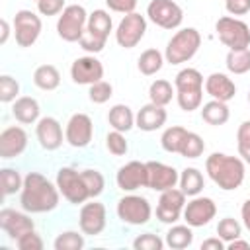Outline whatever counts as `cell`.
Returning <instances> with one entry per match:
<instances>
[{"mask_svg":"<svg viewBox=\"0 0 250 250\" xmlns=\"http://www.w3.org/2000/svg\"><path fill=\"white\" fill-rule=\"evenodd\" d=\"M78 45L86 51V53H92V55H96V53H102L104 51V47H105V41H102V39H98L96 35H92L88 29L82 33V37H80V41H78Z\"/></svg>","mask_w":250,"mask_h":250,"instance_id":"7dc6e473","label":"cell"},{"mask_svg":"<svg viewBox=\"0 0 250 250\" xmlns=\"http://www.w3.org/2000/svg\"><path fill=\"white\" fill-rule=\"evenodd\" d=\"M225 64L232 74H246L250 70V47L248 49H229Z\"/></svg>","mask_w":250,"mask_h":250,"instance_id":"d6a6232c","label":"cell"},{"mask_svg":"<svg viewBox=\"0 0 250 250\" xmlns=\"http://www.w3.org/2000/svg\"><path fill=\"white\" fill-rule=\"evenodd\" d=\"M168 119V113L164 109V105H158V104H152L148 102L146 105H143L137 115H135V127H139L141 131L145 133H152L156 129H160Z\"/></svg>","mask_w":250,"mask_h":250,"instance_id":"44dd1931","label":"cell"},{"mask_svg":"<svg viewBox=\"0 0 250 250\" xmlns=\"http://www.w3.org/2000/svg\"><path fill=\"white\" fill-rule=\"evenodd\" d=\"M41 18L31 10H18L14 16V37L20 47H31L41 35Z\"/></svg>","mask_w":250,"mask_h":250,"instance_id":"30bf717a","label":"cell"},{"mask_svg":"<svg viewBox=\"0 0 250 250\" xmlns=\"http://www.w3.org/2000/svg\"><path fill=\"white\" fill-rule=\"evenodd\" d=\"M223 248H227V244L219 236H213V238H207L201 242V250H223Z\"/></svg>","mask_w":250,"mask_h":250,"instance_id":"816d5d0a","label":"cell"},{"mask_svg":"<svg viewBox=\"0 0 250 250\" xmlns=\"http://www.w3.org/2000/svg\"><path fill=\"white\" fill-rule=\"evenodd\" d=\"M205 92L213 98V100H219V102H230L236 94V86L234 82L225 74V72H213L205 78V84H203Z\"/></svg>","mask_w":250,"mask_h":250,"instance_id":"7402d4cb","label":"cell"},{"mask_svg":"<svg viewBox=\"0 0 250 250\" xmlns=\"http://www.w3.org/2000/svg\"><path fill=\"white\" fill-rule=\"evenodd\" d=\"M203 74L197 68H182L174 78L176 92H203Z\"/></svg>","mask_w":250,"mask_h":250,"instance_id":"4316f807","label":"cell"},{"mask_svg":"<svg viewBox=\"0 0 250 250\" xmlns=\"http://www.w3.org/2000/svg\"><path fill=\"white\" fill-rule=\"evenodd\" d=\"M164 62H166L164 53H160L158 49H146V51L141 53V57L137 61V66H139V72L141 74L152 76V74H156L162 68Z\"/></svg>","mask_w":250,"mask_h":250,"instance_id":"4dcf8cb0","label":"cell"},{"mask_svg":"<svg viewBox=\"0 0 250 250\" xmlns=\"http://www.w3.org/2000/svg\"><path fill=\"white\" fill-rule=\"evenodd\" d=\"M16 246L20 250H43L45 244H43V238L37 230H29V232H25L23 236H20L16 240Z\"/></svg>","mask_w":250,"mask_h":250,"instance_id":"bcb514c9","label":"cell"},{"mask_svg":"<svg viewBox=\"0 0 250 250\" xmlns=\"http://www.w3.org/2000/svg\"><path fill=\"white\" fill-rule=\"evenodd\" d=\"M66 8L64 0H39L37 2V12L41 16H59Z\"/></svg>","mask_w":250,"mask_h":250,"instance_id":"c3c4849f","label":"cell"},{"mask_svg":"<svg viewBox=\"0 0 250 250\" xmlns=\"http://www.w3.org/2000/svg\"><path fill=\"white\" fill-rule=\"evenodd\" d=\"M70 78L74 84H82V86L100 82V80H104V64L94 55L78 57L70 64Z\"/></svg>","mask_w":250,"mask_h":250,"instance_id":"e0dca14e","label":"cell"},{"mask_svg":"<svg viewBox=\"0 0 250 250\" xmlns=\"http://www.w3.org/2000/svg\"><path fill=\"white\" fill-rule=\"evenodd\" d=\"M86 29H88L92 35H96L98 39L107 41V37H109L111 29H113V20H111L109 12L100 8V10H94L92 14H88Z\"/></svg>","mask_w":250,"mask_h":250,"instance_id":"cb8c5ba5","label":"cell"},{"mask_svg":"<svg viewBox=\"0 0 250 250\" xmlns=\"http://www.w3.org/2000/svg\"><path fill=\"white\" fill-rule=\"evenodd\" d=\"M230 117V111H229V105L227 102H219V100H209L201 105V119L207 123V125H213V127H219V125H225Z\"/></svg>","mask_w":250,"mask_h":250,"instance_id":"d4e9b609","label":"cell"},{"mask_svg":"<svg viewBox=\"0 0 250 250\" xmlns=\"http://www.w3.org/2000/svg\"><path fill=\"white\" fill-rule=\"evenodd\" d=\"M86 244L84 240V232L80 230H62L55 242H53V248L55 250H82Z\"/></svg>","mask_w":250,"mask_h":250,"instance_id":"e575fe53","label":"cell"},{"mask_svg":"<svg viewBox=\"0 0 250 250\" xmlns=\"http://www.w3.org/2000/svg\"><path fill=\"white\" fill-rule=\"evenodd\" d=\"M18 98H20V82L10 74H2L0 76V102L12 104Z\"/></svg>","mask_w":250,"mask_h":250,"instance_id":"ab89813d","label":"cell"},{"mask_svg":"<svg viewBox=\"0 0 250 250\" xmlns=\"http://www.w3.org/2000/svg\"><path fill=\"white\" fill-rule=\"evenodd\" d=\"M146 33V18L131 12L121 18V21L115 27V41L123 49H133L141 43V39Z\"/></svg>","mask_w":250,"mask_h":250,"instance_id":"ba28073f","label":"cell"},{"mask_svg":"<svg viewBox=\"0 0 250 250\" xmlns=\"http://www.w3.org/2000/svg\"><path fill=\"white\" fill-rule=\"evenodd\" d=\"M164 246H166V242L154 232H143L133 240L135 250H162Z\"/></svg>","mask_w":250,"mask_h":250,"instance_id":"f6af8a7d","label":"cell"},{"mask_svg":"<svg viewBox=\"0 0 250 250\" xmlns=\"http://www.w3.org/2000/svg\"><path fill=\"white\" fill-rule=\"evenodd\" d=\"M201 47V33L195 27H182L166 43L164 59L170 64H182L195 57Z\"/></svg>","mask_w":250,"mask_h":250,"instance_id":"3957f363","label":"cell"},{"mask_svg":"<svg viewBox=\"0 0 250 250\" xmlns=\"http://www.w3.org/2000/svg\"><path fill=\"white\" fill-rule=\"evenodd\" d=\"M146 172H148V189L154 191H166L170 188H176L180 182V172L174 166L158 160H148Z\"/></svg>","mask_w":250,"mask_h":250,"instance_id":"ac0fdd59","label":"cell"},{"mask_svg":"<svg viewBox=\"0 0 250 250\" xmlns=\"http://www.w3.org/2000/svg\"><path fill=\"white\" fill-rule=\"evenodd\" d=\"M88 12L80 4H68L57 20V33L66 43H78L82 33L86 31Z\"/></svg>","mask_w":250,"mask_h":250,"instance_id":"277c9868","label":"cell"},{"mask_svg":"<svg viewBox=\"0 0 250 250\" xmlns=\"http://www.w3.org/2000/svg\"><path fill=\"white\" fill-rule=\"evenodd\" d=\"M12 115L18 123L21 125H31L37 123L41 117V105L35 98L31 96H20L18 100L12 102Z\"/></svg>","mask_w":250,"mask_h":250,"instance_id":"603a6c76","label":"cell"},{"mask_svg":"<svg viewBox=\"0 0 250 250\" xmlns=\"http://www.w3.org/2000/svg\"><path fill=\"white\" fill-rule=\"evenodd\" d=\"M29 215L31 213H27V211H16V209H10V207H4L0 211V229L6 232V236L10 240L16 242L25 232L35 230V223Z\"/></svg>","mask_w":250,"mask_h":250,"instance_id":"2e32d148","label":"cell"},{"mask_svg":"<svg viewBox=\"0 0 250 250\" xmlns=\"http://www.w3.org/2000/svg\"><path fill=\"white\" fill-rule=\"evenodd\" d=\"M180 189L188 195V197H195V195H199L201 191H203V188H205V180H203V174L197 170V168H193V166H189V168H184L182 172H180Z\"/></svg>","mask_w":250,"mask_h":250,"instance_id":"f1b7e54d","label":"cell"},{"mask_svg":"<svg viewBox=\"0 0 250 250\" xmlns=\"http://www.w3.org/2000/svg\"><path fill=\"white\" fill-rule=\"evenodd\" d=\"M174 94H176V88L168 80H164V78L154 80L150 84V88H148V100L152 104H158V105H164V107L172 102Z\"/></svg>","mask_w":250,"mask_h":250,"instance_id":"836d02e7","label":"cell"},{"mask_svg":"<svg viewBox=\"0 0 250 250\" xmlns=\"http://www.w3.org/2000/svg\"><path fill=\"white\" fill-rule=\"evenodd\" d=\"M61 191L41 172H27L20 191V205L27 213H49L59 207Z\"/></svg>","mask_w":250,"mask_h":250,"instance_id":"6da1fadb","label":"cell"},{"mask_svg":"<svg viewBox=\"0 0 250 250\" xmlns=\"http://www.w3.org/2000/svg\"><path fill=\"white\" fill-rule=\"evenodd\" d=\"M0 25H2L0 45H6V41H8V37H10V23H8V20H2V21H0Z\"/></svg>","mask_w":250,"mask_h":250,"instance_id":"11a10c76","label":"cell"},{"mask_svg":"<svg viewBox=\"0 0 250 250\" xmlns=\"http://www.w3.org/2000/svg\"><path fill=\"white\" fill-rule=\"evenodd\" d=\"M188 135V129L182 125H172L168 129H164L162 137H160V146L170 152V154H180V148L184 145V139Z\"/></svg>","mask_w":250,"mask_h":250,"instance_id":"1f68e13d","label":"cell"},{"mask_svg":"<svg viewBox=\"0 0 250 250\" xmlns=\"http://www.w3.org/2000/svg\"><path fill=\"white\" fill-rule=\"evenodd\" d=\"M105 148L113 156H123L129 150V143H127V139H125V135L121 131H115L113 129V131H109L105 135Z\"/></svg>","mask_w":250,"mask_h":250,"instance_id":"b9f144b4","label":"cell"},{"mask_svg":"<svg viewBox=\"0 0 250 250\" xmlns=\"http://www.w3.org/2000/svg\"><path fill=\"white\" fill-rule=\"evenodd\" d=\"M240 219H242V225L246 227V230H250V197L240 207Z\"/></svg>","mask_w":250,"mask_h":250,"instance_id":"f5cc1de1","label":"cell"},{"mask_svg":"<svg viewBox=\"0 0 250 250\" xmlns=\"http://www.w3.org/2000/svg\"><path fill=\"white\" fill-rule=\"evenodd\" d=\"M248 104H250V90H248Z\"/></svg>","mask_w":250,"mask_h":250,"instance_id":"9f6ffc18","label":"cell"},{"mask_svg":"<svg viewBox=\"0 0 250 250\" xmlns=\"http://www.w3.org/2000/svg\"><path fill=\"white\" fill-rule=\"evenodd\" d=\"M240 234H242V225L236 219L225 217V219L219 221V225H217V236L221 240H225V244H229L234 238H240Z\"/></svg>","mask_w":250,"mask_h":250,"instance_id":"f35d334b","label":"cell"},{"mask_svg":"<svg viewBox=\"0 0 250 250\" xmlns=\"http://www.w3.org/2000/svg\"><path fill=\"white\" fill-rule=\"evenodd\" d=\"M27 148V133L20 125H10L0 133V158L10 160L23 154Z\"/></svg>","mask_w":250,"mask_h":250,"instance_id":"d6986e66","label":"cell"},{"mask_svg":"<svg viewBox=\"0 0 250 250\" xmlns=\"http://www.w3.org/2000/svg\"><path fill=\"white\" fill-rule=\"evenodd\" d=\"M217 215V205L211 197H203V195H195L191 197V201L186 203L184 207V221L191 227H205L209 225Z\"/></svg>","mask_w":250,"mask_h":250,"instance_id":"9a60e30c","label":"cell"},{"mask_svg":"<svg viewBox=\"0 0 250 250\" xmlns=\"http://www.w3.org/2000/svg\"><path fill=\"white\" fill-rule=\"evenodd\" d=\"M55 184L61 191V195L72 203V205H82L90 199V193L84 186V180H82V174L72 168V166H62L59 168L57 172V178H55Z\"/></svg>","mask_w":250,"mask_h":250,"instance_id":"52a82bcc","label":"cell"},{"mask_svg":"<svg viewBox=\"0 0 250 250\" xmlns=\"http://www.w3.org/2000/svg\"><path fill=\"white\" fill-rule=\"evenodd\" d=\"M115 184L125 193H133V191H137L141 188H148L146 162L131 160V162L123 164L115 174Z\"/></svg>","mask_w":250,"mask_h":250,"instance_id":"4fadbf2b","label":"cell"},{"mask_svg":"<svg viewBox=\"0 0 250 250\" xmlns=\"http://www.w3.org/2000/svg\"><path fill=\"white\" fill-rule=\"evenodd\" d=\"M146 18L162 29H176L184 21V10L174 0H150L146 6Z\"/></svg>","mask_w":250,"mask_h":250,"instance_id":"9c48e42d","label":"cell"},{"mask_svg":"<svg viewBox=\"0 0 250 250\" xmlns=\"http://www.w3.org/2000/svg\"><path fill=\"white\" fill-rule=\"evenodd\" d=\"M94 137V123L88 113L76 111L68 117L66 127H64V141L72 148H84L92 143Z\"/></svg>","mask_w":250,"mask_h":250,"instance_id":"8fae6325","label":"cell"},{"mask_svg":"<svg viewBox=\"0 0 250 250\" xmlns=\"http://www.w3.org/2000/svg\"><path fill=\"white\" fill-rule=\"evenodd\" d=\"M80 174H82L84 186H86V189L90 193V199L100 197L104 193V189H105V178H104V174L100 170H96V168H86Z\"/></svg>","mask_w":250,"mask_h":250,"instance_id":"8d00e7d4","label":"cell"},{"mask_svg":"<svg viewBox=\"0 0 250 250\" xmlns=\"http://www.w3.org/2000/svg\"><path fill=\"white\" fill-rule=\"evenodd\" d=\"M219 41L229 49H248L250 47V25L234 16H223L215 23Z\"/></svg>","mask_w":250,"mask_h":250,"instance_id":"5b68a950","label":"cell"},{"mask_svg":"<svg viewBox=\"0 0 250 250\" xmlns=\"http://www.w3.org/2000/svg\"><path fill=\"white\" fill-rule=\"evenodd\" d=\"M115 213H117L121 223L131 225V227H141V225H146L150 221L152 207H150V201L146 197L137 195V193H129L117 201Z\"/></svg>","mask_w":250,"mask_h":250,"instance_id":"8992f818","label":"cell"},{"mask_svg":"<svg viewBox=\"0 0 250 250\" xmlns=\"http://www.w3.org/2000/svg\"><path fill=\"white\" fill-rule=\"evenodd\" d=\"M246 162L238 156H230L225 152H213L205 160V172L215 186L223 191L238 189L246 176Z\"/></svg>","mask_w":250,"mask_h":250,"instance_id":"7a4b0ae2","label":"cell"},{"mask_svg":"<svg viewBox=\"0 0 250 250\" xmlns=\"http://www.w3.org/2000/svg\"><path fill=\"white\" fill-rule=\"evenodd\" d=\"M33 2H39V0H33Z\"/></svg>","mask_w":250,"mask_h":250,"instance_id":"6f0895ef","label":"cell"},{"mask_svg":"<svg viewBox=\"0 0 250 250\" xmlns=\"http://www.w3.org/2000/svg\"><path fill=\"white\" fill-rule=\"evenodd\" d=\"M186 197L188 195L178 188H170L166 191H160L158 205H156V219L164 225H174L180 217H184Z\"/></svg>","mask_w":250,"mask_h":250,"instance_id":"7c38bea8","label":"cell"},{"mask_svg":"<svg viewBox=\"0 0 250 250\" xmlns=\"http://www.w3.org/2000/svg\"><path fill=\"white\" fill-rule=\"evenodd\" d=\"M35 137H37V143L43 150H57L61 148L62 141H64V135H62V127L59 123V119L47 115V117H41L35 125Z\"/></svg>","mask_w":250,"mask_h":250,"instance_id":"ffe728a7","label":"cell"},{"mask_svg":"<svg viewBox=\"0 0 250 250\" xmlns=\"http://www.w3.org/2000/svg\"><path fill=\"white\" fill-rule=\"evenodd\" d=\"M107 123L111 129L115 131H121V133H127L135 127V113L129 105L125 104H115L109 113H107Z\"/></svg>","mask_w":250,"mask_h":250,"instance_id":"484cf974","label":"cell"},{"mask_svg":"<svg viewBox=\"0 0 250 250\" xmlns=\"http://www.w3.org/2000/svg\"><path fill=\"white\" fill-rule=\"evenodd\" d=\"M78 225L80 230L88 236H98L104 232L107 225V211L102 201H96V197L90 203H82L78 213Z\"/></svg>","mask_w":250,"mask_h":250,"instance_id":"5bb4252c","label":"cell"},{"mask_svg":"<svg viewBox=\"0 0 250 250\" xmlns=\"http://www.w3.org/2000/svg\"><path fill=\"white\" fill-rule=\"evenodd\" d=\"M203 150H205L203 139L197 133L188 131V135L184 139V145L180 148V156H184V158H199L203 154Z\"/></svg>","mask_w":250,"mask_h":250,"instance_id":"74e56055","label":"cell"},{"mask_svg":"<svg viewBox=\"0 0 250 250\" xmlns=\"http://www.w3.org/2000/svg\"><path fill=\"white\" fill-rule=\"evenodd\" d=\"M236 148H238V156L250 164V121H242L238 125L236 131Z\"/></svg>","mask_w":250,"mask_h":250,"instance_id":"60d3db41","label":"cell"},{"mask_svg":"<svg viewBox=\"0 0 250 250\" xmlns=\"http://www.w3.org/2000/svg\"><path fill=\"white\" fill-rule=\"evenodd\" d=\"M248 248H250V244L246 240H240V238H234L227 244V250H248Z\"/></svg>","mask_w":250,"mask_h":250,"instance_id":"db71d44e","label":"cell"},{"mask_svg":"<svg viewBox=\"0 0 250 250\" xmlns=\"http://www.w3.org/2000/svg\"><path fill=\"white\" fill-rule=\"evenodd\" d=\"M176 102L182 111H195L201 107L203 92H176Z\"/></svg>","mask_w":250,"mask_h":250,"instance_id":"ee69618b","label":"cell"},{"mask_svg":"<svg viewBox=\"0 0 250 250\" xmlns=\"http://www.w3.org/2000/svg\"><path fill=\"white\" fill-rule=\"evenodd\" d=\"M105 6L117 14H131L137 8V0H105Z\"/></svg>","mask_w":250,"mask_h":250,"instance_id":"681fc988","label":"cell"},{"mask_svg":"<svg viewBox=\"0 0 250 250\" xmlns=\"http://www.w3.org/2000/svg\"><path fill=\"white\" fill-rule=\"evenodd\" d=\"M0 184H2V193L8 197V195H14V193L21 191L23 178H21V174L16 168L6 166V168L0 170Z\"/></svg>","mask_w":250,"mask_h":250,"instance_id":"d590c367","label":"cell"},{"mask_svg":"<svg viewBox=\"0 0 250 250\" xmlns=\"http://www.w3.org/2000/svg\"><path fill=\"white\" fill-rule=\"evenodd\" d=\"M113 96V86L105 80H100V82H94L90 84V90H88V98L92 104H105L109 98Z\"/></svg>","mask_w":250,"mask_h":250,"instance_id":"7bdbcfd3","label":"cell"},{"mask_svg":"<svg viewBox=\"0 0 250 250\" xmlns=\"http://www.w3.org/2000/svg\"><path fill=\"white\" fill-rule=\"evenodd\" d=\"M225 10L230 16H244L250 12V0H225Z\"/></svg>","mask_w":250,"mask_h":250,"instance_id":"f907efd6","label":"cell"},{"mask_svg":"<svg viewBox=\"0 0 250 250\" xmlns=\"http://www.w3.org/2000/svg\"><path fill=\"white\" fill-rule=\"evenodd\" d=\"M164 242L172 250H184V248L191 246V242H193V230H191V227L188 223L186 225H172L168 229V232H166Z\"/></svg>","mask_w":250,"mask_h":250,"instance_id":"f546056e","label":"cell"},{"mask_svg":"<svg viewBox=\"0 0 250 250\" xmlns=\"http://www.w3.org/2000/svg\"><path fill=\"white\" fill-rule=\"evenodd\" d=\"M33 84L39 88V90H45V92H53L59 88L61 84V72L55 64H41L35 68L33 72Z\"/></svg>","mask_w":250,"mask_h":250,"instance_id":"83f0119b","label":"cell"}]
</instances>
